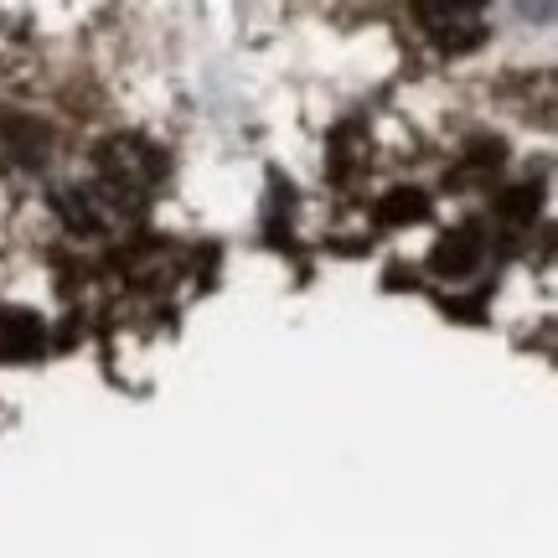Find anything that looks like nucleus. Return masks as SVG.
<instances>
[{
  "instance_id": "f257e3e1",
  "label": "nucleus",
  "mask_w": 558,
  "mask_h": 558,
  "mask_svg": "<svg viewBox=\"0 0 558 558\" xmlns=\"http://www.w3.org/2000/svg\"><path fill=\"white\" fill-rule=\"evenodd\" d=\"M418 16L429 21V37H435L439 47H450V52H460V47H476V41H481V16H476V11H435V5H424Z\"/></svg>"
},
{
  "instance_id": "f03ea898",
  "label": "nucleus",
  "mask_w": 558,
  "mask_h": 558,
  "mask_svg": "<svg viewBox=\"0 0 558 558\" xmlns=\"http://www.w3.org/2000/svg\"><path fill=\"white\" fill-rule=\"evenodd\" d=\"M41 352V320L32 311H5L0 316V357L5 362H26Z\"/></svg>"
},
{
  "instance_id": "7ed1b4c3",
  "label": "nucleus",
  "mask_w": 558,
  "mask_h": 558,
  "mask_svg": "<svg viewBox=\"0 0 558 558\" xmlns=\"http://www.w3.org/2000/svg\"><path fill=\"white\" fill-rule=\"evenodd\" d=\"M481 259V239L471 233V228H460V233H450V239L435 248V275H465L471 264Z\"/></svg>"
},
{
  "instance_id": "20e7f679",
  "label": "nucleus",
  "mask_w": 558,
  "mask_h": 558,
  "mask_svg": "<svg viewBox=\"0 0 558 558\" xmlns=\"http://www.w3.org/2000/svg\"><path fill=\"white\" fill-rule=\"evenodd\" d=\"M424 213H429V202L418 197V192H403V197H393V202H383V207H378L383 222H393V218H424Z\"/></svg>"
}]
</instances>
